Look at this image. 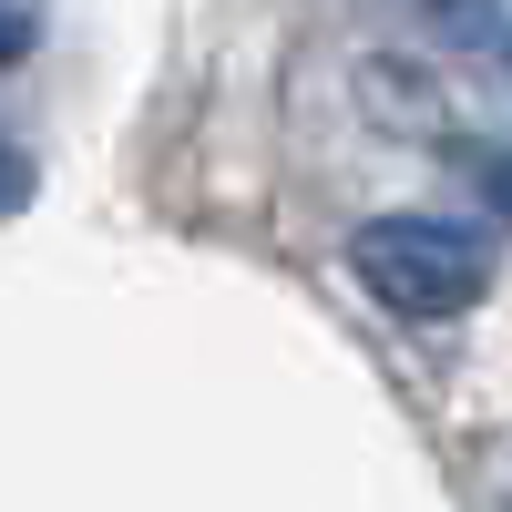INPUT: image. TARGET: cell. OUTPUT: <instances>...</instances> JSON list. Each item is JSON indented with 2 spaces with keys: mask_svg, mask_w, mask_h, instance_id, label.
Returning <instances> with one entry per match:
<instances>
[{
  "mask_svg": "<svg viewBox=\"0 0 512 512\" xmlns=\"http://www.w3.org/2000/svg\"><path fill=\"white\" fill-rule=\"evenodd\" d=\"M349 267L400 318H461L492 287V246L472 226H451V216H379V226L349 236Z\"/></svg>",
  "mask_w": 512,
  "mask_h": 512,
  "instance_id": "cell-1",
  "label": "cell"
},
{
  "mask_svg": "<svg viewBox=\"0 0 512 512\" xmlns=\"http://www.w3.org/2000/svg\"><path fill=\"white\" fill-rule=\"evenodd\" d=\"M21 195H31V164H21V154H0V216H11Z\"/></svg>",
  "mask_w": 512,
  "mask_h": 512,
  "instance_id": "cell-2",
  "label": "cell"
},
{
  "mask_svg": "<svg viewBox=\"0 0 512 512\" xmlns=\"http://www.w3.org/2000/svg\"><path fill=\"white\" fill-rule=\"evenodd\" d=\"M492 205H512V154H502V164H492Z\"/></svg>",
  "mask_w": 512,
  "mask_h": 512,
  "instance_id": "cell-3",
  "label": "cell"
},
{
  "mask_svg": "<svg viewBox=\"0 0 512 512\" xmlns=\"http://www.w3.org/2000/svg\"><path fill=\"white\" fill-rule=\"evenodd\" d=\"M0 52H21V21H0Z\"/></svg>",
  "mask_w": 512,
  "mask_h": 512,
  "instance_id": "cell-4",
  "label": "cell"
}]
</instances>
